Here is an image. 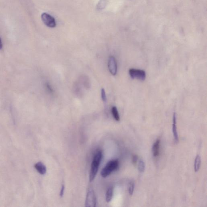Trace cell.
Here are the masks:
<instances>
[{
  "label": "cell",
  "mask_w": 207,
  "mask_h": 207,
  "mask_svg": "<svg viewBox=\"0 0 207 207\" xmlns=\"http://www.w3.org/2000/svg\"><path fill=\"white\" fill-rule=\"evenodd\" d=\"M35 168L40 174L44 175L46 173V167L41 162L37 163L35 165Z\"/></svg>",
  "instance_id": "obj_9"
},
{
  "label": "cell",
  "mask_w": 207,
  "mask_h": 207,
  "mask_svg": "<svg viewBox=\"0 0 207 207\" xmlns=\"http://www.w3.org/2000/svg\"><path fill=\"white\" fill-rule=\"evenodd\" d=\"M172 131L174 142L177 143L178 141V136L177 133V127H176V115L175 113H174L173 117Z\"/></svg>",
  "instance_id": "obj_7"
},
{
  "label": "cell",
  "mask_w": 207,
  "mask_h": 207,
  "mask_svg": "<svg viewBox=\"0 0 207 207\" xmlns=\"http://www.w3.org/2000/svg\"><path fill=\"white\" fill-rule=\"evenodd\" d=\"M160 145V140L158 139L155 142L153 145V152L154 157H158L159 154Z\"/></svg>",
  "instance_id": "obj_8"
},
{
  "label": "cell",
  "mask_w": 207,
  "mask_h": 207,
  "mask_svg": "<svg viewBox=\"0 0 207 207\" xmlns=\"http://www.w3.org/2000/svg\"><path fill=\"white\" fill-rule=\"evenodd\" d=\"M201 163V157L200 155H198L195 159V164H194V169L196 172H198L200 169Z\"/></svg>",
  "instance_id": "obj_11"
},
{
  "label": "cell",
  "mask_w": 207,
  "mask_h": 207,
  "mask_svg": "<svg viewBox=\"0 0 207 207\" xmlns=\"http://www.w3.org/2000/svg\"><path fill=\"white\" fill-rule=\"evenodd\" d=\"M3 45L2 41L0 37V50H1L3 49Z\"/></svg>",
  "instance_id": "obj_20"
},
{
  "label": "cell",
  "mask_w": 207,
  "mask_h": 207,
  "mask_svg": "<svg viewBox=\"0 0 207 207\" xmlns=\"http://www.w3.org/2000/svg\"><path fill=\"white\" fill-rule=\"evenodd\" d=\"M106 3H107L106 0H102L99 3L98 6V7L99 9H102L103 7H105Z\"/></svg>",
  "instance_id": "obj_15"
},
{
  "label": "cell",
  "mask_w": 207,
  "mask_h": 207,
  "mask_svg": "<svg viewBox=\"0 0 207 207\" xmlns=\"http://www.w3.org/2000/svg\"><path fill=\"white\" fill-rule=\"evenodd\" d=\"M113 188L112 186H111L109 187L106 193V200L107 202H111L113 198Z\"/></svg>",
  "instance_id": "obj_10"
},
{
  "label": "cell",
  "mask_w": 207,
  "mask_h": 207,
  "mask_svg": "<svg viewBox=\"0 0 207 207\" xmlns=\"http://www.w3.org/2000/svg\"><path fill=\"white\" fill-rule=\"evenodd\" d=\"M96 205V199L94 192L91 188L89 189L85 200V206L86 207H95Z\"/></svg>",
  "instance_id": "obj_3"
},
{
  "label": "cell",
  "mask_w": 207,
  "mask_h": 207,
  "mask_svg": "<svg viewBox=\"0 0 207 207\" xmlns=\"http://www.w3.org/2000/svg\"><path fill=\"white\" fill-rule=\"evenodd\" d=\"M112 113L114 118L117 121H119L120 120V117L118 111L116 107H113L111 110Z\"/></svg>",
  "instance_id": "obj_12"
},
{
  "label": "cell",
  "mask_w": 207,
  "mask_h": 207,
  "mask_svg": "<svg viewBox=\"0 0 207 207\" xmlns=\"http://www.w3.org/2000/svg\"><path fill=\"white\" fill-rule=\"evenodd\" d=\"M42 19L44 24L50 28H54L56 25L55 19L50 14L44 13L42 15Z\"/></svg>",
  "instance_id": "obj_5"
},
{
  "label": "cell",
  "mask_w": 207,
  "mask_h": 207,
  "mask_svg": "<svg viewBox=\"0 0 207 207\" xmlns=\"http://www.w3.org/2000/svg\"><path fill=\"white\" fill-rule=\"evenodd\" d=\"M138 160V157L137 155H134L132 157V162L133 165H136Z\"/></svg>",
  "instance_id": "obj_17"
},
{
  "label": "cell",
  "mask_w": 207,
  "mask_h": 207,
  "mask_svg": "<svg viewBox=\"0 0 207 207\" xmlns=\"http://www.w3.org/2000/svg\"><path fill=\"white\" fill-rule=\"evenodd\" d=\"M64 185H62V187L60 193V196L61 197H62L64 195Z\"/></svg>",
  "instance_id": "obj_19"
},
{
  "label": "cell",
  "mask_w": 207,
  "mask_h": 207,
  "mask_svg": "<svg viewBox=\"0 0 207 207\" xmlns=\"http://www.w3.org/2000/svg\"><path fill=\"white\" fill-rule=\"evenodd\" d=\"M138 169L140 172L143 173L145 170V163L143 160H140L138 164Z\"/></svg>",
  "instance_id": "obj_13"
},
{
  "label": "cell",
  "mask_w": 207,
  "mask_h": 207,
  "mask_svg": "<svg viewBox=\"0 0 207 207\" xmlns=\"http://www.w3.org/2000/svg\"><path fill=\"white\" fill-rule=\"evenodd\" d=\"M129 74L131 78L133 79H138L144 81L146 78V72L142 70L131 68L129 70Z\"/></svg>",
  "instance_id": "obj_4"
},
{
  "label": "cell",
  "mask_w": 207,
  "mask_h": 207,
  "mask_svg": "<svg viewBox=\"0 0 207 207\" xmlns=\"http://www.w3.org/2000/svg\"><path fill=\"white\" fill-rule=\"evenodd\" d=\"M101 97L103 101L106 102L107 101V96H106L105 91L103 88H102L101 90Z\"/></svg>",
  "instance_id": "obj_16"
},
{
  "label": "cell",
  "mask_w": 207,
  "mask_h": 207,
  "mask_svg": "<svg viewBox=\"0 0 207 207\" xmlns=\"http://www.w3.org/2000/svg\"><path fill=\"white\" fill-rule=\"evenodd\" d=\"M108 68L111 74L113 75H115L117 73V63L115 58L113 56L109 58L108 62Z\"/></svg>",
  "instance_id": "obj_6"
},
{
  "label": "cell",
  "mask_w": 207,
  "mask_h": 207,
  "mask_svg": "<svg viewBox=\"0 0 207 207\" xmlns=\"http://www.w3.org/2000/svg\"><path fill=\"white\" fill-rule=\"evenodd\" d=\"M46 86L48 91L49 92H50V93H52L53 90L50 84H49V83H47L46 85Z\"/></svg>",
  "instance_id": "obj_18"
},
{
  "label": "cell",
  "mask_w": 207,
  "mask_h": 207,
  "mask_svg": "<svg viewBox=\"0 0 207 207\" xmlns=\"http://www.w3.org/2000/svg\"><path fill=\"white\" fill-rule=\"evenodd\" d=\"M102 158V153L101 151H99L96 153L92 161L91 165V170L90 175V182L93 181L96 175L99 165Z\"/></svg>",
  "instance_id": "obj_1"
},
{
  "label": "cell",
  "mask_w": 207,
  "mask_h": 207,
  "mask_svg": "<svg viewBox=\"0 0 207 207\" xmlns=\"http://www.w3.org/2000/svg\"><path fill=\"white\" fill-rule=\"evenodd\" d=\"M119 165V162L118 160H113L109 161L101 171V175L102 177L106 178L113 171L117 169Z\"/></svg>",
  "instance_id": "obj_2"
},
{
  "label": "cell",
  "mask_w": 207,
  "mask_h": 207,
  "mask_svg": "<svg viewBox=\"0 0 207 207\" xmlns=\"http://www.w3.org/2000/svg\"><path fill=\"white\" fill-rule=\"evenodd\" d=\"M134 187H135V184L134 182H131L129 184V193L130 196H132L133 194V192H134Z\"/></svg>",
  "instance_id": "obj_14"
}]
</instances>
